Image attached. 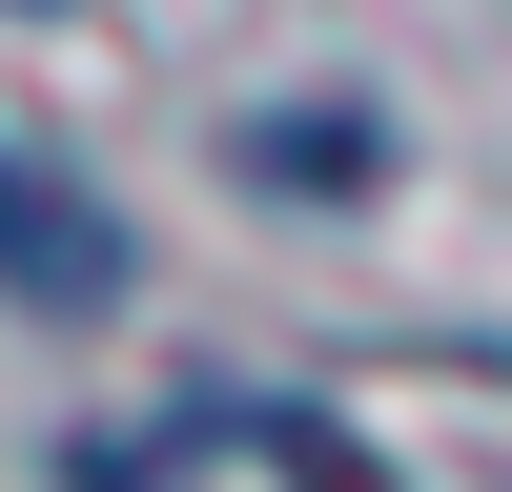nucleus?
Returning <instances> with one entry per match:
<instances>
[{"label":"nucleus","instance_id":"nucleus-1","mask_svg":"<svg viewBox=\"0 0 512 492\" xmlns=\"http://www.w3.org/2000/svg\"><path fill=\"white\" fill-rule=\"evenodd\" d=\"M0 287H21V308H123V226L62 164H21V144H0Z\"/></svg>","mask_w":512,"mask_h":492}]
</instances>
